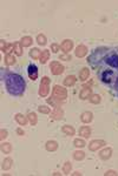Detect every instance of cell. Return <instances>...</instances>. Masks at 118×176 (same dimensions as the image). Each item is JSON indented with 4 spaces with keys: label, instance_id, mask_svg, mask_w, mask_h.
Returning <instances> with one entry per match:
<instances>
[{
    "label": "cell",
    "instance_id": "36",
    "mask_svg": "<svg viewBox=\"0 0 118 176\" xmlns=\"http://www.w3.org/2000/svg\"><path fill=\"white\" fill-rule=\"evenodd\" d=\"M51 49H52V52H53V53H57V52H58V49H59V46H58V45H56V44H53V45L51 46Z\"/></svg>",
    "mask_w": 118,
    "mask_h": 176
},
{
    "label": "cell",
    "instance_id": "7",
    "mask_svg": "<svg viewBox=\"0 0 118 176\" xmlns=\"http://www.w3.org/2000/svg\"><path fill=\"white\" fill-rule=\"evenodd\" d=\"M104 145H105V142L103 140H93L92 142L89 145V149L91 151H96L97 149H99L100 147H103Z\"/></svg>",
    "mask_w": 118,
    "mask_h": 176
},
{
    "label": "cell",
    "instance_id": "18",
    "mask_svg": "<svg viewBox=\"0 0 118 176\" xmlns=\"http://www.w3.org/2000/svg\"><path fill=\"white\" fill-rule=\"evenodd\" d=\"M76 81H77V79H76L75 75H69L64 80V85L65 86H73L76 83Z\"/></svg>",
    "mask_w": 118,
    "mask_h": 176
},
{
    "label": "cell",
    "instance_id": "10",
    "mask_svg": "<svg viewBox=\"0 0 118 176\" xmlns=\"http://www.w3.org/2000/svg\"><path fill=\"white\" fill-rule=\"evenodd\" d=\"M86 53H88V48H86V46H84V45H79V46L76 48V55H77L78 58L85 57Z\"/></svg>",
    "mask_w": 118,
    "mask_h": 176
},
{
    "label": "cell",
    "instance_id": "30",
    "mask_svg": "<svg viewBox=\"0 0 118 176\" xmlns=\"http://www.w3.org/2000/svg\"><path fill=\"white\" fill-rule=\"evenodd\" d=\"M37 42L39 45H46V37L44 34H39L37 37Z\"/></svg>",
    "mask_w": 118,
    "mask_h": 176
},
{
    "label": "cell",
    "instance_id": "29",
    "mask_svg": "<svg viewBox=\"0 0 118 176\" xmlns=\"http://www.w3.org/2000/svg\"><path fill=\"white\" fill-rule=\"evenodd\" d=\"M73 157L76 158V160L80 161V160H83V158L85 157V154H84V151H80V150H78V151H75V154H73Z\"/></svg>",
    "mask_w": 118,
    "mask_h": 176
},
{
    "label": "cell",
    "instance_id": "31",
    "mask_svg": "<svg viewBox=\"0 0 118 176\" xmlns=\"http://www.w3.org/2000/svg\"><path fill=\"white\" fill-rule=\"evenodd\" d=\"M73 145H75L76 147H78V148H83L84 146H85V141H84V140H80V138H76L75 142H73Z\"/></svg>",
    "mask_w": 118,
    "mask_h": 176
},
{
    "label": "cell",
    "instance_id": "9",
    "mask_svg": "<svg viewBox=\"0 0 118 176\" xmlns=\"http://www.w3.org/2000/svg\"><path fill=\"white\" fill-rule=\"evenodd\" d=\"M61 49L65 52V53H69L71 49H72V47H73V41L72 40H69V39H66V40H64L63 41V44H61Z\"/></svg>",
    "mask_w": 118,
    "mask_h": 176
},
{
    "label": "cell",
    "instance_id": "37",
    "mask_svg": "<svg viewBox=\"0 0 118 176\" xmlns=\"http://www.w3.org/2000/svg\"><path fill=\"white\" fill-rule=\"evenodd\" d=\"M59 59H60V60H66V61H69V60H71V57H70V55H60Z\"/></svg>",
    "mask_w": 118,
    "mask_h": 176
},
{
    "label": "cell",
    "instance_id": "33",
    "mask_svg": "<svg viewBox=\"0 0 118 176\" xmlns=\"http://www.w3.org/2000/svg\"><path fill=\"white\" fill-rule=\"evenodd\" d=\"M14 52L17 55H21L23 54V49H21V45L20 44H15V47H14Z\"/></svg>",
    "mask_w": 118,
    "mask_h": 176
},
{
    "label": "cell",
    "instance_id": "21",
    "mask_svg": "<svg viewBox=\"0 0 118 176\" xmlns=\"http://www.w3.org/2000/svg\"><path fill=\"white\" fill-rule=\"evenodd\" d=\"M61 132L64 133V134H66V135H75V128L73 127H71V126H64L63 128H61Z\"/></svg>",
    "mask_w": 118,
    "mask_h": 176
},
{
    "label": "cell",
    "instance_id": "25",
    "mask_svg": "<svg viewBox=\"0 0 118 176\" xmlns=\"http://www.w3.org/2000/svg\"><path fill=\"white\" fill-rule=\"evenodd\" d=\"M27 117H28V121H30V123H31L32 126H36V125H37L38 119H37V115H36L35 113H30Z\"/></svg>",
    "mask_w": 118,
    "mask_h": 176
},
{
    "label": "cell",
    "instance_id": "27",
    "mask_svg": "<svg viewBox=\"0 0 118 176\" xmlns=\"http://www.w3.org/2000/svg\"><path fill=\"white\" fill-rule=\"evenodd\" d=\"M89 99H90V102H91V103H95V104H98V103L100 102V100H102L98 94H92Z\"/></svg>",
    "mask_w": 118,
    "mask_h": 176
},
{
    "label": "cell",
    "instance_id": "19",
    "mask_svg": "<svg viewBox=\"0 0 118 176\" xmlns=\"http://www.w3.org/2000/svg\"><path fill=\"white\" fill-rule=\"evenodd\" d=\"M89 75H90V70L88 68H83L80 70V73H79V78H80L81 81H85L89 78Z\"/></svg>",
    "mask_w": 118,
    "mask_h": 176
},
{
    "label": "cell",
    "instance_id": "14",
    "mask_svg": "<svg viewBox=\"0 0 118 176\" xmlns=\"http://www.w3.org/2000/svg\"><path fill=\"white\" fill-rule=\"evenodd\" d=\"M80 120H81V122H84V123H89V122H91V121H92V113H90V112H84V113L80 115Z\"/></svg>",
    "mask_w": 118,
    "mask_h": 176
},
{
    "label": "cell",
    "instance_id": "17",
    "mask_svg": "<svg viewBox=\"0 0 118 176\" xmlns=\"http://www.w3.org/2000/svg\"><path fill=\"white\" fill-rule=\"evenodd\" d=\"M48 59H50V52H48L47 49L43 50V53L40 54V58H39V61H40L41 63H46Z\"/></svg>",
    "mask_w": 118,
    "mask_h": 176
},
{
    "label": "cell",
    "instance_id": "24",
    "mask_svg": "<svg viewBox=\"0 0 118 176\" xmlns=\"http://www.w3.org/2000/svg\"><path fill=\"white\" fill-rule=\"evenodd\" d=\"M12 158L11 157H7V158H5L4 160V162H3V169L4 170H7V169H10L11 167H12Z\"/></svg>",
    "mask_w": 118,
    "mask_h": 176
},
{
    "label": "cell",
    "instance_id": "22",
    "mask_svg": "<svg viewBox=\"0 0 118 176\" xmlns=\"http://www.w3.org/2000/svg\"><path fill=\"white\" fill-rule=\"evenodd\" d=\"M32 42H33V40H32V38H31V37H25V38H23V39H21L20 45H21L23 47H28V46H31V45H32Z\"/></svg>",
    "mask_w": 118,
    "mask_h": 176
},
{
    "label": "cell",
    "instance_id": "32",
    "mask_svg": "<svg viewBox=\"0 0 118 176\" xmlns=\"http://www.w3.org/2000/svg\"><path fill=\"white\" fill-rule=\"evenodd\" d=\"M63 171H64L66 175H69V174L71 173V163H70V162H66V163L64 164V167H63Z\"/></svg>",
    "mask_w": 118,
    "mask_h": 176
},
{
    "label": "cell",
    "instance_id": "4",
    "mask_svg": "<svg viewBox=\"0 0 118 176\" xmlns=\"http://www.w3.org/2000/svg\"><path fill=\"white\" fill-rule=\"evenodd\" d=\"M50 92V79L47 76H44L41 82H40V88H39V95L40 96H46Z\"/></svg>",
    "mask_w": 118,
    "mask_h": 176
},
{
    "label": "cell",
    "instance_id": "23",
    "mask_svg": "<svg viewBox=\"0 0 118 176\" xmlns=\"http://www.w3.org/2000/svg\"><path fill=\"white\" fill-rule=\"evenodd\" d=\"M40 54H41V53H40V50L38 48H33V49L30 50V57L33 58V59H39Z\"/></svg>",
    "mask_w": 118,
    "mask_h": 176
},
{
    "label": "cell",
    "instance_id": "38",
    "mask_svg": "<svg viewBox=\"0 0 118 176\" xmlns=\"http://www.w3.org/2000/svg\"><path fill=\"white\" fill-rule=\"evenodd\" d=\"M109 175H113V176H117L118 174H117L116 171H113V170H109V171H106V173H105V176H109Z\"/></svg>",
    "mask_w": 118,
    "mask_h": 176
},
{
    "label": "cell",
    "instance_id": "28",
    "mask_svg": "<svg viewBox=\"0 0 118 176\" xmlns=\"http://www.w3.org/2000/svg\"><path fill=\"white\" fill-rule=\"evenodd\" d=\"M11 150H12L11 143H3V145H1V151H3V153L8 154V153H11Z\"/></svg>",
    "mask_w": 118,
    "mask_h": 176
},
{
    "label": "cell",
    "instance_id": "35",
    "mask_svg": "<svg viewBox=\"0 0 118 176\" xmlns=\"http://www.w3.org/2000/svg\"><path fill=\"white\" fill-rule=\"evenodd\" d=\"M0 133H1V135H0V138H1V140H5L7 137V132L5 129H1V132H0Z\"/></svg>",
    "mask_w": 118,
    "mask_h": 176
},
{
    "label": "cell",
    "instance_id": "12",
    "mask_svg": "<svg viewBox=\"0 0 118 176\" xmlns=\"http://www.w3.org/2000/svg\"><path fill=\"white\" fill-rule=\"evenodd\" d=\"M111 154H112V149L111 148H105L99 153V157L103 158V160H109V158L111 157Z\"/></svg>",
    "mask_w": 118,
    "mask_h": 176
},
{
    "label": "cell",
    "instance_id": "16",
    "mask_svg": "<svg viewBox=\"0 0 118 176\" xmlns=\"http://www.w3.org/2000/svg\"><path fill=\"white\" fill-rule=\"evenodd\" d=\"M57 148H58V143L56 141H48L46 143V149L48 151H55V150H57Z\"/></svg>",
    "mask_w": 118,
    "mask_h": 176
},
{
    "label": "cell",
    "instance_id": "26",
    "mask_svg": "<svg viewBox=\"0 0 118 176\" xmlns=\"http://www.w3.org/2000/svg\"><path fill=\"white\" fill-rule=\"evenodd\" d=\"M5 63H6L7 66L14 65V63H15V59H14V57L11 55V54H6V55H5Z\"/></svg>",
    "mask_w": 118,
    "mask_h": 176
},
{
    "label": "cell",
    "instance_id": "1",
    "mask_svg": "<svg viewBox=\"0 0 118 176\" xmlns=\"http://www.w3.org/2000/svg\"><path fill=\"white\" fill-rule=\"evenodd\" d=\"M88 62L97 69L99 80L118 96V48H97Z\"/></svg>",
    "mask_w": 118,
    "mask_h": 176
},
{
    "label": "cell",
    "instance_id": "34",
    "mask_svg": "<svg viewBox=\"0 0 118 176\" xmlns=\"http://www.w3.org/2000/svg\"><path fill=\"white\" fill-rule=\"evenodd\" d=\"M38 111L40 113H44V114H48L50 113V108L48 107H45V106H40V107H38Z\"/></svg>",
    "mask_w": 118,
    "mask_h": 176
},
{
    "label": "cell",
    "instance_id": "13",
    "mask_svg": "<svg viewBox=\"0 0 118 176\" xmlns=\"http://www.w3.org/2000/svg\"><path fill=\"white\" fill-rule=\"evenodd\" d=\"M91 95H92V89L91 88H84V89L80 92V94H79V98L81 100H85V99L90 98Z\"/></svg>",
    "mask_w": 118,
    "mask_h": 176
},
{
    "label": "cell",
    "instance_id": "3",
    "mask_svg": "<svg viewBox=\"0 0 118 176\" xmlns=\"http://www.w3.org/2000/svg\"><path fill=\"white\" fill-rule=\"evenodd\" d=\"M52 95H53V98H55L56 100H58V101H64V100L66 99V96H67V92H66L65 88L61 87V86H55L53 92H52Z\"/></svg>",
    "mask_w": 118,
    "mask_h": 176
},
{
    "label": "cell",
    "instance_id": "5",
    "mask_svg": "<svg viewBox=\"0 0 118 176\" xmlns=\"http://www.w3.org/2000/svg\"><path fill=\"white\" fill-rule=\"evenodd\" d=\"M50 68H51V72L55 75H60L64 72V66L60 65L58 61H53L51 65H50Z\"/></svg>",
    "mask_w": 118,
    "mask_h": 176
},
{
    "label": "cell",
    "instance_id": "39",
    "mask_svg": "<svg viewBox=\"0 0 118 176\" xmlns=\"http://www.w3.org/2000/svg\"><path fill=\"white\" fill-rule=\"evenodd\" d=\"M17 133H18L19 135H24V132H23V129H20V128L17 129Z\"/></svg>",
    "mask_w": 118,
    "mask_h": 176
},
{
    "label": "cell",
    "instance_id": "8",
    "mask_svg": "<svg viewBox=\"0 0 118 176\" xmlns=\"http://www.w3.org/2000/svg\"><path fill=\"white\" fill-rule=\"evenodd\" d=\"M51 117H52L53 120H61V119L64 117V112H63V109L59 107V106H56V108H55V111H53Z\"/></svg>",
    "mask_w": 118,
    "mask_h": 176
},
{
    "label": "cell",
    "instance_id": "11",
    "mask_svg": "<svg viewBox=\"0 0 118 176\" xmlns=\"http://www.w3.org/2000/svg\"><path fill=\"white\" fill-rule=\"evenodd\" d=\"M14 47H15V44H6L4 40H1V50L4 53H7L8 54L10 52H12L14 49Z\"/></svg>",
    "mask_w": 118,
    "mask_h": 176
},
{
    "label": "cell",
    "instance_id": "15",
    "mask_svg": "<svg viewBox=\"0 0 118 176\" xmlns=\"http://www.w3.org/2000/svg\"><path fill=\"white\" fill-rule=\"evenodd\" d=\"M15 121L18 122L20 126H25L26 123H27V117L24 116L23 114H17L15 115Z\"/></svg>",
    "mask_w": 118,
    "mask_h": 176
},
{
    "label": "cell",
    "instance_id": "2",
    "mask_svg": "<svg viewBox=\"0 0 118 176\" xmlns=\"http://www.w3.org/2000/svg\"><path fill=\"white\" fill-rule=\"evenodd\" d=\"M5 86L7 92L13 95V96H19L24 93L25 91V80L23 76L14 74V73H8L5 76Z\"/></svg>",
    "mask_w": 118,
    "mask_h": 176
},
{
    "label": "cell",
    "instance_id": "20",
    "mask_svg": "<svg viewBox=\"0 0 118 176\" xmlns=\"http://www.w3.org/2000/svg\"><path fill=\"white\" fill-rule=\"evenodd\" d=\"M79 134H80L81 136H84V137H89L90 134H91V129H90L89 127H86V126H84V127H81V128L79 129Z\"/></svg>",
    "mask_w": 118,
    "mask_h": 176
},
{
    "label": "cell",
    "instance_id": "6",
    "mask_svg": "<svg viewBox=\"0 0 118 176\" xmlns=\"http://www.w3.org/2000/svg\"><path fill=\"white\" fill-rule=\"evenodd\" d=\"M27 74L31 80H36L38 76V68L36 65H30L27 68Z\"/></svg>",
    "mask_w": 118,
    "mask_h": 176
}]
</instances>
